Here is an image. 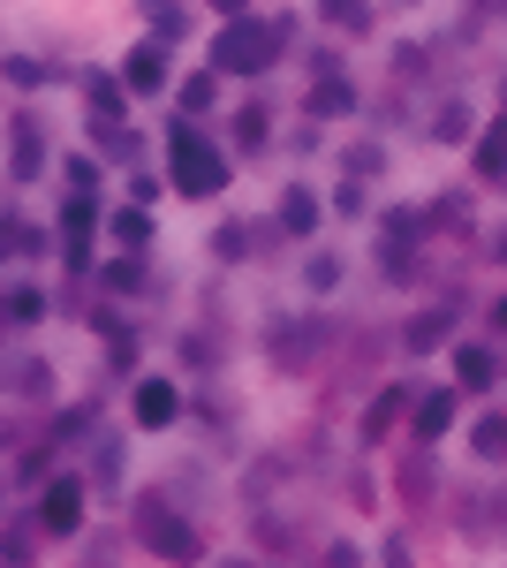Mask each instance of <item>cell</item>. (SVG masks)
Here are the masks:
<instances>
[{
  "label": "cell",
  "mask_w": 507,
  "mask_h": 568,
  "mask_svg": "<svg viewBox=\"0 0 507 568\" xmlns=\"http://www.w3.org/2000/svg\"><path fill=\"white\" fill-rule=\"evenodd\" d=\"M455 379H463L469 394H485V387H493V349H477V342H463V349H455Z\"/></svg>",
  "instance_id": "ffe728a7"
},
{
  "label": "cell",
  "mask_w": 507,
  "mask_h": 568,
  "mask_svg": "<svg viewBox=\"0 0 507 568\" xmlns=\"http://www.w3.org/2000/svg\"><path fill=\"white\" fill-rule=\"evenodd\" d=\"M447 334H455V318H447V311H424L417 326H409V356H424V349H439V342H447Z\"/></svg>",
  "instance_id": "d4e9b609"
},
{
  "label": "cell",
  "mask_w": 507,
  "mask_h": 568,
  "mask_svg": "<svg viewBox=\"0 0 507 568\" xmlns=\"http://www.w3.org/2000/svg\"><path fill=\"white\" fill-rule=\"evenodd\" d=\"M84 493H91V485L77 478V470L45 478V493L31 500V524H39L45 538H77V530H84Z\"/></svg>",
  "instance_id": "277c9868"
},
{
  "label": "cell",
  "mask_w": 507,
  "mask_h": 568,
  "mask_svg": "<svg viewBox=\"0 0 507 568\" xmlns=\"http://www.w3.org/2000/svg\"><path fill=\"white\" fill-rule=\"evenodd\" d=\"M77 433H91V409H84V402H77V409H61V417H53V433H45V439H53V447H69Z\"/></svg>",
  "instance_id": "836d02e7"
},
{
  "label": "cell",
  "mask_w": 507,
  "mask_h": 568,
  "mask_svg": "<svg viewBox=\"0 0 507 568\" xmlns=\"http://www.w3.org/2000/svg\"><path fill=\"white\" fill-rule=\"evenodd\" d=\"M45 318V288H0V326H39Z\"/></svg>",
  "instance_id": "e0dca14e"
},
{
  "label": "cell",
  "mask_w": 507,
  "mask_h": 568,
  "mask_svg": "<svg viewBox=\"0 0 507 568\" xmlns=\"http://www.w3.org/2000/svg\"><path fill=\"white\" fill-rule=\"evenodd\" d=\"M16 144H8V175L16 182H39L45 175V130H39V114H16Z\"/></svg>",
  "instance_id": "8fae6325"
},
{
  "label": "cell",
  "mask_w": 507,
  "mask_h": 568,
  "mask_svg": "<svg viewBox=\"0 0 507 568\" xmlns=\"http://www.w3.org/2000/svg\"><path fill=\"white\" fill-rule=\"evenodd\" d=\"M0 77H8L16 91H45L61 69H53V61H39V53H8V61H0Z\"/></svg>",
  "instance_id": "2e32d148"
},
{
  "label": "cell",
  "mask_w": 507,
  "mask_h": 568,
  "mask_svg": "<svg viewBox=\"0 0 507 568\" xmlns=\"http://www.w3.org/2000/svg\"><path fill=\"white\" fill-rule=\"evenodd\" d=\"M379 168H386L379 144H348V152H341V175H379Z\"/></svg>",
  "instance_id": "d6a6232c"
},
{
  "label": "cell",
  "mask_w": 507,
  "mask_h": 568,
  "mask_svg": "<svg viewBox=\"0 0 507 568\" xmlns=\"http://www.w3.org/2000/svg\"><path fill=\"white\" fill-rule=\"evenodd\" d=\"M107 235H114V243H129V251H144V235H152L144 205H122V213H107Z\"/></svg>",
  "instance_id": "cb8c5ba5"
},
{
  "label": "cell",
  "mask_w": 507,
  "mask_h": 568,
  "mask_svg": "<svg viewBox=\"0 0 507 568\" xmlns=\"http://www.w3.org/2000/svg\"><path fill=\"white\" fill-rule=\"evenodd\" d=\"M469 168H477L485 182H507V106L493 114V130L477 136V152H469Z\"/></svg>",
  "instance_id": "4fadbf2b"
},
{
  "label": "cell",
  "mask_w": 507,
  "mask_h": 568,
  "mask_svg": "<svg viewBox=\"0 0 507 568\" xmlns=\"http://www.w3.org/2000/svg\"><path fill=\"white\" fill-rule=\"evenodd\" d=\"M469 447H477V463H507V417H477Z\"/></svg>",
  "instance_id": "7402d4cb"
},
{
  "label": "cell",
  "mask_w": 507,
  "mask_h": 568,
  "mask_svg": "<svg viewBox=\"0 0 507 568\" xmlns=\"http://www.w3.org/2000/svg\"><path fill=\"white\" fill-rule=\"evenodd\" d=\"M311 342H318V318H296V326H273V334H265V356L296 372L303 356H311Z\"/></svg>",
  "instance_id": "7c38bea8"
},
{
  "label": "cell",
  "mask_w": 507,
  "mask_h": 568,
  "mask_svg": "<svg viewBox=\"0 0 507 568\" xmlns=\"http://www.w3.org/2000/svg\"><path fill=\"white\" fill-rule=\"evenodd\" d=\"M99 197H91V190H69V197H61V265H77V273H84L91 265V227H99Z\"/></svg>",
  "instance_id": "5b68a950"
},
{
  "label": "cell",
  "mask_w": 507,
  "mask_h": 568,
  "mask_svg": "<svg viewBox=\"0 0 507 568\" xmlns=\"http://www.w3.org/2000/svg\"><path fill=\"white\" fill-rule=\"evenodd\" d=\"M8 251H16V235H8V227H0V258H8Z\"/></svg>",
  "instance_id": "60d3db41"
},
{
  "label": "cell",
  "mask_w": 507,
  "mask_h": 568,
  "mask_svg": "<svg viewBox=\"0 0 507 568\" xmlns=\"http://www.w3.org/2000/svg\"><path fill=\"white\" fill-rule=\"evenodd\" d=\"M212 8H227V16H243V0H212Z\"/></svg>",
  "instance_id": "b9f144b4"
},
{
  "label": "cell",
  "mask_w": 507,
  "mask_h": 568,
  "mask_svg": "<svg viewBox=\"0 0 507 568\" xmlns=\"http://www.w3.org/2000/svg\"><path fill=\"white\" fill-rule=\"evenodd\" d=\"M136 538H144V554H160V561H205V538L190 516H174L168 493H144L136 500Z\"/></svg>",
  "instance_id": "3957f363"
},
{
  "label": "cell",
  "mask_w": 507,
  "mask_h": 568,
  "mask_svg": "<svg viewBox=\"0 0 507 568\" xmlns=\"http://www.w3.org/2000/svg\"><path fill=\"white\" fill-rule=\"evenodd\" d=\"M8 439H16V433H8V425H0V455H8Z\"/></svg>",
  "instance_id": "7bdbcfd3"
},
{
  "label": "cell",
  "mask_w": 507,
  "mask_h": 568,
  "mask_svg": "<svg viewBox=\"0 0 507 568\" xmlns=\"http://www.w3.org/2000/svg\"><path fill=\"white\" fill-rule=\"evenodd\" d=\"M432 447H417V463H402V493H432V463H424Z\"/></svg>",
  "instance_id": "8d00e7d4"
},
{
  "label": "cell",
  "mask_w": 507,
  "mask_h": 568,
  "mask_svg": "<svg viewBox=\"0 0 507 568\" xmlns=\"http://www.w3.org/2000/svg\"><path fill=\"white\" fill-rule=\"evenodd\" d=\"M144 23H152V39H182L190 31V16H182V0H144Z\"/></svg>",
  "instance_id": "603a6c76"
},
{
  "label": "cell",
  "mask_w": 507,
  "mask_h": 568,
  "mask_svg": "<svg viewBox=\"0 0 507 568\" xmlns=\"http://www.w3.org/2000/svg\"><path fill=\"white\" fill-rule=\"evenodd\" d=\"M288 45V23H257V16H227V31L212 39V69L220 77H265Z\"/></svg>",
  "instance_id": "7a4b0ae2"
},
{
  "label": "cell",
  "mask_w": 507,
  "mask_h": 568,
  "mask_svg": "<svg viewBox=\"0 0 507 568\" xmlns=\"http://www.w3.org/2000/svg\"><path fill=\"white\" fill-rule=\"evenodd\" d=\"M493 258H500V265H507V227H500V243H493Z\"/></svg>",
  "instance_id": "ab89813d"
},
{
  "label": "cell",
  "mask_w": 507,
  "mask_h": 568,
  "mask_svg": "<svg viewBox=\"0 0 507 568\" xmlns=\"http://www.w3.org/2000/svg\"><path fill=\"white\" fill-rule=\"evenodd\" d=\"M69 190H99V160H69Z\"/></svg>",
  "instance_id": "74e56055"
},
{
  "label": "cell",
  "mask_w": 507,
  "mask_h": 568,
  "mask_svg": "<svg viewBox=\"0 0 507 568\" xmlns=\"http://www.w3.org/2000/svg\"><path fill=\"white\" fill-rule=\"evenodd\" d=\"M8 387H16V394H53V364H39V356H23V364L8 372Z\"/></svg>",
  "instance_id": "f1b7e54d"
},
{
  "label": "cell",
  "mask_w": 507,
  "mask_h": 568,
  "mask_svg": "<svg viewBox=\"0 0 507 568\" xmlns=\"http://www.w3.org/2000/svg\"><path fill=\"white\" fill-rule=\"evenodd\" d=\"M84 106H91V130H114V122H122V106H129L122 69H114V77H107V69H84Z\"/></svg>",
  "instance_id": "30bf717a"
},
{
  "label": "cell",
  "mask_w": 507,
  "mask_h": 568,
  "mask_svg": "<svg viewBox=\"0 0 507 568\" xmlns=\"http://www.w3.org/2000/svg\"><path fill=\"white\" fill-rule=\"evenodd\" d=\"M303 281H311L318 296H326V288H341V258H311V265H303Z\"/></svg>",
  "instance_id": "d590c367"
},
{
  "label": "cell",
  "mask_w": 507,
  "mask_h": 568,
  "mask_svg": "<svg viewBox=\"0 0 507 568\" xmlns=\"http://www.w3.org/2000/svg\"><path fill=\"white\" fill-rule=\"evenodd\" d=\"M91 478H99V485H114V478H122V439H114V433H99V439H91Z\"/></svg>",
  "instance_id": "83f0119b"
},
{
  "label": "cell",
  "mask_w": 507,
  "mask_h": 568,
  "mask_svg": "<svg viewBox=\"0 0 507 568\" xmlns=\"http://www.w3.org/2000/svg\"><path fill=\"white\" fill-rule=\"evenodd\" d=\"M168 77H174L168 39H136V45L122 53V84L136 91V99H160V91H168Z\"/></svg>",
  "instance_id": "8992f818"
},
{
  "label": "cell",
  "mask_w": 507,
  "mask_h": 568,
  "mask_svg": "<svg viewBox=\"0 0 507 568\" xmlns=\"http://www.w3.org/2000/svg\"><path fill=\"white\" fill-rule=\"evenodd\" d=\"M99 136V152L114 160V168H136L144 160V130H129V122H114V130H91Z\"/></svg>",
  "instance_id": "ac0fdd59"
},
{
  "label": "cell",
  "mask_w": 507,
  "mask_h": 568,
  "mask_svg": "<svg viewBox=\"0 0 507 568\" xmlns=\"http://www.w3.org/2000/svg\"><path fill=\"white\" fill-rule=\"evenodd\" d=\"M212 99H220V69H205V77H190V84H182V114H205Z\"/></svg>",
  "instance_id": "1f68e13d"
},
{
  "label": "cell",
  "mask_w": 507,
  "mask_h": 568,
  "mask_svg": "<svg viewBox=\"0 0 507 568\" xmlns=\"http://www.w3.org/2000/svg\"><path fill=\"white\" fill-rule=\"evenodd\" d=\"M493 334H507V296H500V304H493Z\"/></svg>",
  "instance_id": "f35d334b"
},
{
  "label": "cell",
  "mask_w": 507,
  "mask_h": 568,
  "mask_svg": "<svg viewBox=\"0 0 507 568\" xmlns=\"http://www.w3.org/2000/svg\"><path fill=\"white\" fill-rule=\"evenodd\" d=\"M402 417H409V379H394V387H379L372 402H364V417H356V439H364V447H379V439L394 433Z\"/></svg>",
  "instance_id": "ba28073f"
},
{
  "label": "cell",
  "mask_w": 507,
  "mask_h": 568,
  "mask_svg": "<svg viewBox=\"0 0 507 568\" xmlns=\"http://www.w3.org/2000/svg\"><path fill=\"white\" fill-rule=\"evenodd\" d=\"M334 213H341V220H364V182H348V175H341V190H334Z\"/></svg>",
  "instance_id": "e575fe53"
},
{
  "label": "cell",
  "mask_w": 507,
  "mask_h": 568,
  "mask_svg": "<svg viewBox=\"0 0 507 568\" xmlns=\"http://www.w3.org/2000/svg\"><path fill=\"white\" fill-rule=\"evenodd\" d=\"M455 402H463V387L417 394V409H409V447H439V439H447V425H455Z\"/></svg>",
  "instance_id": "52a82bcc"
},
{
  "label": "cell",
  "mask_w": 507,
  "mask_h": 568,
  "mask_svg": "<svg viewBox=\"0 0 507 568\" xmlns=\"http://www.w3.org/2000/svg\"><path fill=\"white\" fill-rule=\"evenodd\" d=\"M265 130H273V114L265 106H235V152H265Z\"/></svg>",
  "instance_id": "44dd1931"
},
{
  "label": "cell",
  "mask_w": 507,
  "mask_h": 568,
  "mask_svg": "<svg viewBox=\"0 0 507 568\" xmlns=\"http://www.w3.org/2000/svg\"><path fill=\"white\" fill-rule=\"evenodd\" d=\"M243 251H251V227H243V220H227V227H212V258L243 265Z\"/></svg>",
  "instance_id": "f546056e"
},
{
  "label": "cell",
  "mask_w": 507,
  "mask_h": 568,
  "mask_svg": "<svg viewBox=\"0 0 507 568\" xmlns=\"http://www.w3.org/2000/svg\"><path fill=\"white\" fill-rule=\"evenodd\" d=\"M39 546H45V530H39V524H8V538H0V554H8V561H31Z\"/></svg>",
  "instance_id": "4dcf8cb0"
},
{
  "label": "cell",
  "mask_w": 507,
  "mask_h": 568,
  "mask_svg": "<svg viewBox=\"0 0 507 568\" xmlns=\"http://www.w3.org/2000/svg\"><path fill=\"white\" fill-rule=\"evenodd\" d=\"M311 114H356V84H341L334 69L311 84Z\"/></svg>",
  "instance_id": "d6986e66"
},
{
  "label": "cell",
  "mask_w": 507,
  "mask_h": 568,
  "mask_svg": "<svg viewBox=\"0 0 507 568\" xmlns=\"http://www.w3.org/2000/svg\"><path fill=\"white\" fill-rule=\"evenodd\" d=\"M174 417H182V387H174L168 372L136 379V425H144V433H168Z\"/></svg>",
  "instance_id": "9c48e42d"
},
{
  "label": "cell",
  "mask_w": 507,
  "mask_h": 568,
  "mask_svg": "<svg viewBox=\"0 0 507 568\" xmlns=\"http://www.w3.org/2000/svg\"><path fill=\"white\" fill-rule=\"evenodd\" d=\"M107 288H122V296H136L144 288V251H129V258H107V273H99Z\"/></svg>",
  "instance_id": "4316f807"
},
{
  "label": "cell",
  "mask_w": 507,
  "mask_h": 568,
  "mask_svg": "<svg viewBox=\"0 0 507 568\" xmlns=\"http://www.w3.org/2000/svg\"><path fill=\"white\" fill-rule=\"evenodd\" d=\"M311 227H318V197L303 182H288L281 190V235H311Z\"/></svg>",
  "instance_id": "9a60e30c"
},
{
  "label": "cell",
  "mask_w": 507,
  "mask_h": 568,
  "mask_svg": "<svg viewBox=\"0 0 507 568\" xmlns=\"http://www.w3.org/2000/svg\"><path fill=\"white\" fill-rule=\"evenodd\" d=\"M432 144H469V106H463V99H447V106H439V122H432Z\"/></svg>",
  "instance_id": "484cf974"
},
{
  "label": "cell",
  "mask_w": 507,
  "mask_h": 568,
  "mask_svg": "<svg viewBox=\"0 0 507 568\" xmlns=\"http://www.w3.org/2000/svg\"><path fill=\"white\" fill-rule=\"evenodd\" d=\"M168 182H174V197H220L227 190V152L190 114L168 122Z\"/></svg>",
  "instance_id": "6da1fadb"
},
{
  "label": "cell",
  "mask_w": 507,
  "mask_h": 568,
  "mask_svg": "<svg viewBox=\"0 0 507 568\" xmlns=\"http://www.w3.org/2000/svg\"><path fill=\"white\" fill-rule=\"evenodd\" d=\"M318 16H326V31H341V39H364L372 31V0H318Z\"/></svg>",
  "instance_id": "5bb4252c"
}]
</instances>
